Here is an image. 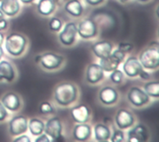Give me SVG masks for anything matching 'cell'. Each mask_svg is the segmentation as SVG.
I'll list each match as a JSON object with an SVG mask.
<instances>
[{
    "label": "cell",
    "instance_id": "cell-1",
    "mask_svg": "<svg viewBox=\"0 0 159 142\" xmlns=\"http://www.w3.org/2000/svg\"><path fill=\"white\" fill-rule=\"evenodd\" d=\"M78 96V90L75 84L65 82L59 84L54 89L55 101L63 107L71 105L75 101Z\"/></svg>",
    "mask_w": 159,
    "mask_h": 142
},
{
    "label": "cell",
    "instance_id": "cell-2",
    "mask_svg": "<svg viewBox=\"0 0 159 142\" xmlns=\"http://www.w3.org/2000/svg\"><path fill=\"white\" fill-rule=\"evenodd\" d=\"M138 60L143 69L157 70L159 67L158 44L157 42H153L140 53Z\"/></svg>",
    "mask_w": 159,
    "mask_h": 142
},
{
    "label": "cell",
    "instance_id": "cell-3",
    "mask_svg": "<svg viewBox=\"0 0 159 142\" xmlns=\"http://www.w3.org/2000/svg\"><path fill=\"white\" fill-rule=\"evenodd\" d=\"M27 39L19 33H11L5 39V48L7 52L13 57L20 56L26 49Z\"/></svg>",
    "mask_w": 159,
    "mask_h": 142
},
{
    "label": "cell",
    "instance_id": "cell-4",
    "mask_svg": "<svg viewBox=\"0 0 159 142\" xmlns=\"http://www.w3.org/2000/svg\"><path fill=\"white\" fill-rule=\"evenodd\" d=\"M64 61V58L57 53L46 52L35 58V62L48 71H53L59 69Z\"/></svg>",
    "mask_w": 159,
    "mask_h": 142
},
{
    "label": "cell",
    "instance_id": "cell-5",
    "mask_svg": "<svg viewBox=\"0 0 159 142\" xmlns=\"http://www.w3.org/2000/svg\"><path fill=\"white\" fill-rule=\"evenodd\" d=\"M126 56V53L122 52L119 49H116L113 50L112 53L103 59H100V65L102 68V70L104 72L107 73H111L114 70L118 69V66L120 65V63L124 60Z\"/></svg>",
    "mask_w": 159,
    "mask_h": 142
},
{
    "label": "cell",
    "instance_id": "cell-6",
    "mask_svg": "<svg viewBox=\"0 0 159 142\" xmlns=\"http://www.w3.org/2000/svg\"><path fill=\"white\" fill-rule=\"evenodd\" d=\"M44 133H46L50 139L51 141H63L64 139L62 137V124L59 117H52L48 120L45 125Z\"/></svg>",
    "mask_w": 159,
    "mask_h": 142
},
{
    "label": "cell",
    "instance_id": "cell-7",
    "mask_svg": "<svg viewBox=\"0 0 159 142\" xmlns=\"http://www.w3.org/2000/svg\"><path fill=\"white\" fill-rule=\"evenodd\" d=\"M76 35H77V25L75 22L70 21L67 22L64 25L63 29L60 31L59 40L61 45L65 47H70L75 43L76 39Z\"/></svg>",
    "mask_w": 159,
    "mask_h": 142
},
{
    "label": "cell",
    "instance_id": "cell-8",
    "mask_svg": "<svg viewBox=\"0 0 159 142\" xmlns=\"http://www.w3.org/2000/svg\"><path fill=\"white\" fill-rule=\"evenodd\" d=\"M127 98L129 102L137 108L146 105L150 100V97L145 93V91L138 87H131L128 92Z\"/></svg>",
    "mask_w": 159,
    "mask_h": 142
},
{
    "label": "cell",
    "instance_id": "cell-9",
    "mask_svg": "<svg viewBox=\"0 0 159 142\" xmlns=\"http://www.w3.org/2000/svg\"><path fill=\"white\" fill-rule=\"evenodd\" d=\"M98 26L92 19H85L77 25V33L83 39H90L97 35Z\"/></svg>",
    "mask_w": 159,
    "mask_h": 142
},
{
    "label": "cell",
    "instance_id": "cell-10",
    "mask_svg": "<svg viewBox=\"0 0 159 142\" xmlns=\"http://www.w3.org/2000/svg\"><path fill=\"white\" fill-rule=\"evenodd\" d=\"M28 130V120L23 115L13 117L8 123V132L12 136H19Z\"/></svg>",
    "mask_w": 159,
    "mask_h": 142
},
{
    "label": "cell",
    "instance_id": "cell-11",
    "mask_svg": "<svg viewBox=\"0 0 159 142\" xmlns=\"http://www.w3.org/2000/svg\"><path fill=\"white\" fill-rule=\"evenodd\" d=\"M115 122H116V126L119 129L124 130V129H128L134 125L135 118L129 111L126 109H120L117 111L116 114Z\"/></svg>",
    "mask_w": 159,
    "mask_h": 142
},
{
    "label": "cell",
    "instance_id": "cell-12",
    "mask_svg": "<svg viewBox=\"0 0 159 142\" xmlns=\"http://www.w3.org/2000/svg\"><path fill=\"white\" fill-rule=\"evenodd\" d=\"M143 70V67L142 66L141 62L136 57L128 58L123 64V73L130 78L139 76L140 73Z\"/></svg>",
    "mask_w": 159,
    "mask_h": 142
},
{
    "label": "cell",
    "instance_id": "cell-13",
    "mask_svg": "<svg viewBox=\"0 0 159 142\" xmlns=\"http://www.w3.org/2000/svg\"><path fill=\"white\" fill-rule=\"evenodd\" d=\"M104 71L98 63H91L86 71V81L89 84L96 85L103 79Z\"/></svg>",
    "mask_w": 159,
    "mask_h": 142
},
{
    "label": "cell",
    "instance_id": "cell-14",
    "mask_svg": "<svg viewBox=\"0 0 159 142\" xmlns=\"http://www.w3.org/2000/svg\"><path fill=\"white\" fill-rule=\"evenodd\" d=\"M90 113H91L90 109L84 104L75 106L70 111L71 117L76 124L87 123L89 120Z\"/></svg>",
    "mask_w": 159,
    "mask_h": 142
},
{
    "label": "cell",
    "instance_id": "cell-15",
    "mask_svg": "<svg viewBox=\"0 0 159 142\" xmlns=\"http://www.w3.org/2000/svg\"><path fill=\"white\" fill-rule=\"evenodd\" d=\"M100 101L106 106H111L118 100V93L112 87H104L99 92Z\"/></svg>",
    "mask_w": 159,
    "mask_h": 142
},
{
    "label": "cell",
    "instance_id": "cell-16",
    "mask_svg": "<svg viewBox=\"0 0 159 142\" xmlns=\"http://www.w3.org/2000/svg\"><path fill=\"white\" fill-rule=\"evenodd\" d=\"M148 140V130L145 126L140 124L131 128L128 133V141L143 142Z\"/></svg>",
    "mask_w": 159,
    "mask_h": 142
},
{
    "label": "cell",
    "instance_id": "cell-17",
    "mask_svg": "<svg viewBox=\"0 0 159 142\" xmlns=\"http://www.w3.org/2000/svg\"><path fill=\"white\" fill-rule=\"evenodd\" d=\"M91 50L93 51L96 57H98L99 59H103V58L108 57L112 53L113 44L107 40L99 41L92 45Z\"/></svg>",
    "mask_w": 159,
    "mask_h": 142
},
{
    "label": "cell",
    "instance_id": "cell-18",
    "mask_svg": "<svg viewBox=\"0 0 159 142\" xmlns=\"http://www.w3.org/2000/svg\"><path fill=\"white\" fill-rule=\"evenodd\" d=\"M1 103L7 110L10 112H16L20 107V97L14 92H8L5 94L1 99Z\"/></svg>",
    "mask_w": 159,
    "mask_h": 142
},
{
    "label": "cell",
    "instance_id": "cell-19",
    "mask_svg": "<svg viewBox=\"0 0 159 142\" xmlns=\"http://www.w3.org/2000/svg\"><path fill=\"white\" fill-rule=\"evenodd\" d=\"M91 127L87 123L77 124L75 126L73 130V136L77 141H86L91 136Z\"/></svg>",
    "mask_w": 159,
    "mask_h": 142
},
{
    "label": "cell",
    "instance_id": "cell-20",
    "mask_svg": "<svg viewBox=\"0 0 159 142\" xmlns=\"http://www.w3.org/2000/svg\"><path fill=\"white\" fill-rule=\"evenodd\" d=\"M16 76L15 70L7 60H0V81L12 82Z\"/></svg>",
    "mask_w": 159,
    "mask_h": 142
},
{
    "label": "cell",
    "instance_id": "cell-21",
    "mask_svg": "<svg viewBox=\"0 0 159 142\" xmlns=\"http://www.w3.org/2000/svg\"><path fill=\"white\" fill-rule=\"evenodd\" d=\"M0 3V9L6 16L13 17L20 11L19 0H2Z\"/></svg>",
    "mask_w": 159,
    "mask_h": 142
},
{
    "label": "cell",
    "instance_id": "cell-22",
    "mask_svg": "<svg viewBox=\"0 0 159 142\" xmlns=\"http://www.w3.org/2000/svg\"><path fill=\"white\" fill-rule=\"evenodd\" d=\"M64 10L72 17H80L83 13L84 7L79 0H69L64 5Z\"/></svg>",
    "mask_w": 159,
    "mask_h": 142
},
{
    "label": "cell",
    "instance_id": "cell-23",
    "mask_svg": "<svg viewBox=\"0 0 159 142\" xmlns=\"http://www.w3.org/2000/svg\"><path fill=\"white\" fill-rule=\"evenodd\" d=\"M94 137L97 141H107L110 140L111 131L110 128L103 124H97L93 129Z\"/></svg>",
    "mask_w": 159,
    "mask_h": 142
},
{
    "label": "cell",
    "instance_id": "cell-24",
    "mask_svg": "<svg viewBox=\"0 0 159 142\" xmlns=\"http://www.w3.org/2000/svg\"><path fill=\"white\" fill-rule=\"evenodd\" d=\"M56 7V3L51 0H39L36 6L37 12L42 16L51 15Z\"/></svg>",
    "mask_w": 159,
    "mask_h": 142
},
{
    "label": "cell",
    "instance_id": "cell-25",
    "mask_svg": "<svg viewBox=\"0 0 159 142\" xmlns=\"http://www.w3.org/2000/svg\"><path fill=\"white\" fill-rule=\"evenodd\" d=\"M45 124L42 120L37 118H32L28 122V129L33 136H39L44 133Z\"/></svg>",
    "mask_w": 159,
    "mask_h": 142
},
{
    "label": "cell",
    "instance_id": "cell-26",
    "mask_svg": "<svg viewBox=\"0 0 159 142\" xmlns=\"http://www.w3.org/2000/svg\"><path fill=\"white\" fill-rule=\"evenodd\" d=\"M143 90L149 97L157 99L159 97V83L157 81L148 82L144 85Z\"/></svg>",
    "mask_w": 159,
    "mask_h": 142
},
{
    "label": "cell",
    "instance_id": "cell-27",
    "mask_svg": "<svg viewBox=\"0 0 159 142\" xmlns=\"http://www.w3.org/2000/svg\"><path fill=\"white\" fill-rule=\"evenodd\" d=\"M62 28V22L61 20L57 18V17H53L49 20L48 21V29L53 32V33H57L60 32Z\"/></svg>",
    "mask_w": 159,
    "mask_h": 142
},
{
    "label": "cell",
    "instance_id": "cell-28",
    "mask_svg": "<svg viewBox=\"0 0 159 142\" xmlns=\"http://www.w3.org/2000/svg\"><path fill=\"white\" fill-rule=\"evenodd\" d=\"M39 112L41 114H51V113H54L55 109L53 108L50 102L44 101L39 105Z\"/></svg>",
    "mask_w": 159,
    "mask_h": 142
},
{
    "label": "cell",
    "instance_id": "cell-29",
    "mask_svg": "<svg viewBox=\"0 0 159 142\" xmlns=\"http://www.w3.org/2000/svg\"><path fill=\"white\" fill-rule=\"evenodd\" d=\"M111 75H110V79L114 84H121L123 79H124V73L120 70H114L113 72H111Z\"/></svg>",
    "mask_w": 159,
    "mask_h": 142
},
{
    "label": "cell",
    "instance_id": "cell-30",
    "mask_svg": "<svg viewBox=\"0 0 159 142\" xmlns=\"http://www.w3.org/2000/svg\"><path fill=\"white\" fill-rule=\"evenodd\" d=\"M110 140L112 142H122L125 140V134L124 132L119 129V130H115L113 135L110 137Z\"/></svg>",
    "mask_w": 159,
    "mask_h": 142
},
{
    "label": "cell",
    "instance_id": "cell-31",
    "mask_svg": "<svg viewBox=\"0 0 159 142\" xmlns=\"http://www.w3.org/2000/svg\"><path fill=\"white\" fill-rule=\"evenodd\" d=\"M133 47H134L133 45L130 43H120L117 47V49L121 50L124 53H128V52H130L133 49Z\"/></svg>",
    "mask_w": 159,
    "mask_h": 142
},
{
    "label": "cell",
    "instance_id": "cell-32",
    "mask_svg": "<svg viewBox=\"0 0 159 142\" xmlns=\"http://www.w3.org/2000/svg\"><path fill=\"white\" fill-rule=\"evenodd\" d=\"M7 117V110L4 107V105L0 101V122L4 121Z\"/></svg>",
    "mask_w": 159,
    "mask_h": 142
},
{
    "label": "cell",
    "instance_id": "cell-33",
    "mask_svg": "<svg viewBox=\"0 0 159 142\" xmlns=\"http://www.w3.org/2000/svg\"><path fill=\"white\" fill-rule=\"evenodd\" d=\"M36 142H49L51 141V140L49 139V137L46 134V133H42L41 135L38 136L37 139H35Z\"/></svg>",
    "mask_w": 159,
    "mask_h": 142
},
{
    "label": "cell",
    "instance_id": "cell-34",
    "mask_svg": "<svg viewBox=\"0 0 159 142\" xmlns=\"http://www.w3.org/2000/svg\"><path fill=\"white\" fill-rule=\"evenodd\" d=\"M14 141L15 142H30L31 141V139H30L28 136L21 134V135H19V137H18V138H16V139L14 140Z\"/></svg>",
    "mask_w": 159,
    "mask_h": 142
},
{
    "label": "cell",
    "instance_id": "cell-35",
    "mask_svg": "<svg viewBox=\"0 0 159 142\" xmlns=\"http://www.w3.org/2000/svg\"><path fill=\"white\" fill-rule=\"evenodd\" d=\"M139 76H140L142 79H143V80H148V79H150V77H151L150 73H149L148 72H146L145 70H143V71L140 73Z\"/></svg>",
    "mask_w": 159,
    "mask_h": 142
},
{
    "label": "cell",
    "instance_id": "cell-36",
    "mask_svg": "<svg viewBox=\"0 0 159 142\" xmlns=\"http://www.w3.org/2000/svg\"><path fill=\"white\" fill-rule=\"evenodd\" d=\"M87 4L90 5V6H98L100 4H102L104 0H85Z\"/></svg>",
    "mask_w": 159,
    "mask_h": 142
},
{
    "label": "cell",
    "instance_id": "cell-37",
    "mask_svg": "<svg viewBox=\"0 0 159 142\" xmlns=\"http://www.w3.org/2000/svg\"><path fill=\"white\" fill-rule=\"evenodd\" d=\"M20 2H22L23 4H31L32 2H34V0H19Z\"/></svg>",
    "mask_w": 159,
    "mask_h": 142
},
{
    "label": "cell",
    "instance_id": "cell-38",
    "mask_svg": "<svg viewBox=\"0 0 159 142\" xmlns=\"http://www.w3.org/2000/svg\"><path fill=\"white\" fill-rule=\"evenodd\" d=\"M3 54H4V51H3L2 46H0V60H1V58H2V56H3Z\"/></svg>",
    "mask_w": 159,
    "mask_h": 142
},
{
    "label": "cell",
    "instance_id": "cell-39",
    "mask_svg": "<svg viewBox=\"0 0 159 142\" xmlns=\"http://www.w3.org/2000/svg\"><path fill=\"white\" fill-rule=\"evenodd\" d=\"M4 16H5V15H4V13H3V12H2V10L0 9V20L4 19Z\"/></svg>",
    "mask_w": 159,
    "mask_h": 142
},
{
    "label": "cell",
    "instance_id": "cell-40",
    "mask_svg": "<svg viewBox=\"0 0 159 142\" xmlns=\"http://www.w3.org/2000/svg\"><path fill=\"white\" fill-rule=\"evenodd\" d=\"M137 1H139V2H141V3H146V2H148L149 0H137Z\"/></svg>",
    "mask_w": 159,
    "mask_h": 142
},
{
    "label": "cell",
    "instance_id": "cell-41",
    "mask_svg": "<svg viewBox=\"0 0 159 142\" xmlns=\"http://www.w3.org/2000/svg\"><path fill=\"white\" fill-rule=\"evenodd\" d=\"M120 2H122V3H126V2H128L129 0H119Z\"/></svg>",
    "mask_w": 159,
    "mask_h": 142
},
{
    "label": "cell",
    "instance_id": "cell-42",
    "mask_svg": "<svg viewBox=\"0 0 159 142\" xmlns=\"http://www.w3.org/2000/svg\"><path fill=\"white\" fill-rule=\"evenodd\" d=\"M51 1H53V2H55V3H56V2H58V0H51Z\"/></svg>",
    "mask_w": 159,
    "mask_h": 142
},
{
    "label": "cell",
    "instance_id": "cell-43",
    "mask_svg": "<svg viewBox=\"0 0 159 142\" xmlns=\"http://www.w3.org/2000/svg\"><path fill=\"white\" fill-rule=\"evenodd\" d=\"M1 1H2V0H0V2H1Z\"/></svg>",
    "mask_w": 159,
    "mask_h": 142
}]
</instances>
